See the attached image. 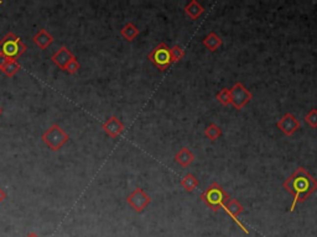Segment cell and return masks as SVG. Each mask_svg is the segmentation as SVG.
I'll list each match as a JSON object with an SVG mask.
<instances>
[{
	"label": "cell",
	"mask_w": 317,
	"mask_h": 237,
	"mask_svg": "<svg viewBox=\"0 0 317 237\" xmlns=\"http://www.w3.org/2000/svg\"><path fill=\"white\" fill-rule=\"evenodd\" d=\"M283 187L293 198L290 206V211L293 213L297 204L306 201L309 196L317 191V180L304 167H299L283 183Z\"/></svg>",
	"instance_id": "obj_1"
},
{
	"label": "cell",
	"mask_w": 317,
	"mask_h": 237,
	"mask_svg": "<svg viewBox=\"0 0 317 237\" xmlns=\"http://www.w3.org/2000/svg\"><path fill=\"white\" fill-rule=\"evenodd\" d=\"M26 50V44L13 32H8L0 40V55L10 61H18Z\"/></svg>",
	"instance_id": "obj_2"
},
{
	"label": "cell",
	"mask_w": 317,
	"mask_h": 237,
	"mask_svg": "<svg viewBox=\"0 0 317 237\" xmlns=\"http://www.w3.org/2000/svg\"><path fill=\"white\" fill-rule=\"evenodd\" d=\"M231 196L220 187L218 183H212L210 187L201 194V200L208 206L212 211L217 213L219 209H223L224 204L229 200Z\"/></svg>",
	"instance_id": "obj_3"
},
{
	"label": "cell",
	"mask_w": 317,
	"mask_h": 237,
	"mask_svg": "<svg viewBox=\"0 0 317 237\" xmlns=\"http://www.w3.org/2000/svg\"><path fill=\"white\" fill-rule=\"evenodd\" d=\"M70 140V136L62 130L58 125L53 124L50 126V129L45 131L42 135V141L45 144L48 145V147H50V150L52 151H58L60 149H62L63 145Z\"/></svg>",
	"instance_id": "obj_4"
},
{
	"label": "cell",
	"mask_w": 317,
	"mask_h": 237,
	"mask_svg": "<svg viewBox=\"0 0 317 237\" xmlns=\"http://www.w3.org/2000/svg\"><path fill=\"white\" fill-rule=\"evenodd\" d=\"M147 58L159 70L168 69L171 65V63H172L171 62L170 47L166 43H164V42H161L155 48H152L151 52L147 55Z\"/></svg>",
	"instance_id": "obj_5"
},
{
	"label": "cell",
	"mask_w": 317,
	"mask_h": 237,
	"mask_svg": "<svg viewBox=\"0 0 317 237\" xmlns=\"http://www.w3.org/2000/svg\"><path fill=\"white\" fill-rule=\"evenodd\" d=\"M231 91V104L233 105L234 109L242 110L250 100L253 99L252 93L241 83L237 82L232 89H229Z\"/></svg>",
	"instance_id": "obj_6"
},
{
	"label": "cell",
	"mask_w": 317,
	"mask_h": 237,
	"mask_svg": "<svg viewBox=\"0 0 317 237\" xmlns=\"http://www.w3.org/2000/svg\"><path fill=\"white\" fill-rule=\"evenodd\" d=\"M126 203L137 213H143L147 208V205L151 203V198L146 192H144V189L135 188L126 198Z\"/></svg>",
	"instance_id": "obj_7"
},
{
	"label": "cell",
	"mask_w": 317,
	"mask_h": 237,
	"mask_svg": "<svg viewBox=\"0 0 317 237\" xmlns=\"http://www.w3.org/2000/svg\"><path fill=\"white\" fill-rule=\"evenodd\" d=\"M223 210L227 213V215H228V216L231 217V219L233 220V221L236 222V224L238 225V226L241 227L244 232H245V234H249V231L246 230V227L244 226V225L242 224L241 220L238 219L239 215H241L242 213L244 211V208H243V205H242V204L237 200V199L229 198V200L224 204V206H223Z\"/></svg>",
	"instance_id": "obj_8"
},
{
	"label": "cell",
	"mask_w": 317,
	"mask_h": 237,
	"mask_svg": "<svg viewBox=\"0 0 317 237\" xmlns=\"http://www.w3.org/2000/svg\"><path fill=\"white\" fill-rule=\"evenodd\" d=\"M276 126H278V129L284 133V135L293 136V133L299 130L301 124H300V121L297 120L295 115L290 114V112H286V114L281 117L280 120L276 123Z\"/></svg>",
	"instance_id": "obj_9"
},
{
	"label": "cell",
	"mask_w": 317,
	"mask_h": 237,
	"mask_svg": "<svg viewBox=\"0 0 317 237\" xmlns=\"http://www.w3.org/2000/svg\"><path fill=\"white\" fill-rule=\"evenodd\" d=\"M73 58V53L66 46H62L60 47V50H57L53 53L52 57H51V61H52L61 70H66V67L70 65V62H71Z\"/></svg>",
	"instance_id": "obj_10"
},
{
	"label": "cell",
	"mask_w": 317,
	"mask_h": 237,
	"mask_svg": "<svg viewBox=\"0 0 317 237\" xmlns=\"http://www.w3.org/2000/svg\"><path fill=\"white\" fill-rule=\"evenodd\" d=\"M102 128L108 136H110L112 138H116L124 131V124L122 123L117 116H110L109 119L103 124Z\"/></svg>",
	"instance_id": "obj_11"
},
{
	"label": "cell",
	"mask_w": 317,
	"mask_h": 237,
	"mask_svg": "<svg viewBox=\"0 0 317 237\" xmlns=\"http://www.w3.org/2000/svg\"><path fill=\"white\" fill-rule=\"evenodd\" d=\"M32 41L35 42L37 47H39L40 50H46L49 46L53 42V37L49 34L48 31L45 29L40 30L36 35L34 36Z\"/></svg>",
	"instance_id": "obj_12"
},
{
	"label": "cell",
	"mask_w": 317,
	"mask_h": 237,
	"mask_svg": "<svg viewBox=\"0 0 317 237\" xmlns=\"http://www.w3.org/2000/svg\"><path fill=\"white\" fill-rule=\"evenodd\" d=\"M195 154L190 151L187 147H182L177 153L175 154V161L180 164L181 167H189L190 164L195 161Z\"/></svg>",
	"instance_id": "obj_13"
},
{
	"label": "cell",
	"mask_w": 317,
	"mask_h": 237,
	"mask_svg": "<svg viewBox=\"0 0 317 237\" xmlns=\"http://www.w3.org/2000/svg\"><path fill=\"white\" fill-rule=\"evenodd\" d=\"M205 13V8L197 1V0H191L186 6H185V14L192 20H197L202 14Z\"/></svg>",
	"instance_id": "obj_14"
},
{
	"label": "cell",
	"mask_w": 317,
	"mask_h": 237,
	"mask_svg": "<svg viewBox=\"0 0 317 237\" xmlns=\"http://www.w3.org/2000/svg\"><path fill=\"white\" fill-rule=\"evenodd\" d=\"M203 46L207 47L208 50L212 51V52H215V51H217L222 46V40H220V37L216 32H210L203 39Z\"/></svg>",
	"instance_id": "obj_15"
},
{
	"label": "cell",
	"mask_w": 317,
	"mask_h": 237,
	"mask_svg": "<svg viewBox=\"0 0 317 237\" xmlns=\"http://www.w3.org/2000/svg\"><path fill=\"white\" fill-rule=\"evenodd\" d=\"M139 34L140 30L131 22H128L126 25H124L123 29L121 30V35L126 41H133V40H135L139 36Z\"/></svg>",
	"instance_id": "obj_16"
},
{
	"label": "cell",
	"mask_w": 317,
	"mask_h": 237,
	"mask_svg": "<svg viewBox=\"0 0 317 237\" xmlns=\"http://www.w3.org/2000/svg\"><path fill=\"white\" fill-rule=\"evenodd\" d=\"M180 184H181V187L184 188L185 191L189 192V193H191V192H194L195 189L198 187V179H197V178L195 177L192 173H187V174L185 175L182 179H181Z\"/></svg>",
	"instance_id": "obj_17"
},
{
	"label": "cell",
	"mask_w": 317,
	"mask_h": 237,
	"mask_svg": "<svg viewBox=\"0 0 317 237\" xmlns=\"http://www.w3.org/2000/svg\"><path fill=\"white\" fill-rule=\"evenodd\" d=\"M203 133H205L206 137L210 138L211 141H216V140H218V138H219L220 136H222V130L219 129V126L212 123L205 129Z\"/></svg>",
	"instance_id": "obj_18"
},
{
	"label": "cell",
	"mask_w": 317,
	"mask_h": 237,
	"mask_svg": "<svg viewBox=\"0 0 317 237\" xmlns=\"http://www.w3.org/2000/svg\"><path fill=\"white\" fill-rule=\"evenodd\" d=\"M20 69H21V65H19L18 61H8V63L4 65V68L1 70H3L4 73H5L8 77H14Z\"/></svg>",
	"instance_id": "obj_19"
},
{
	"label": "cell",
	"mask_w": 317,
	"mask_h": 237,
	"mask_svg": "<svg viewBox=\"0 0 317 237\" xmlns=\"http://www.w3.org/2000/svg\"><path fill=\"white\" fill-rule=\"evenodd\" d=\"M216 99L218 100L219 104L224 105V107L231 104V91H229V89L227 88L220 89V90L217 93V95H216Z\"/></svg>",
	"instance_id": "obj_20"
},
{
	"label": "cell",
	"mask_w": 317,
	"mask_h": 237,
	"mask_svg": "<svg viewBox=\"0 0 317 237\" xmlns=\"http://www.w3.org/2000/svg\"><path fill=\"white\" fill-rule=\"evenodd\" d=\"M170 55H171V62L177 63L185 57V51L181 46H178V44H175V46L171 47V48H170Z\"/></svg>",
	"instance_id": "obj_21"
},
{
	"label": "cell",
	"mask_w": 317,
	"mask_h": 237,
	"mask_svg": "<svg viewBox=\"0 0 317 237\" xmlns=\"http://www.w3.org/2000/svg\"><path fill=\"white\" fill-rule=\"evenodd\" d=\"M305 121L312 129H317V109H312L305 115Z\"/></svg>",
	"instance_id": "obj_22"
},
{
	"label": "cell",
	"mask_w": 317,
	"mask_h": 237,
	"mask_svg": "<svg viewBox=\"0 0 317 237\" xmlns=\"http://www.w3.org/2000/svg\"><path fill=\"white\" fill-rule=\"evenodd\" d=\"M79 68H81V65L78 63L77 58L74 57L73 60H72L71 62H70V65H67V67H66V72H67L69 74H74V73H77V72H78Z\"/></svg>",
	"instance_id": "obj_23"
},
{
	"label": "cell",
	"mask_w": 317,
	"mask_h": 237,
	"mask_svg": "<svg viewBox=\"0 0 317 237\" xmlns=\"http://www.w3.org/2000/svg\"><path fill=\"white\" fill-rule=\"evenodd\" d=\"M8 61H10V60H8V58H5L4 56L0 55V69H3L4 65H5L6 63H8Z\"/></svg>",
	"instance_id": "obj_24"
},
{
	"label": "cell",
	"mask_w": 317,
	"mask_h": 237,
	"mask_svg": "<svg viewBox=\"0 0 317 237\" xmlns=\"http://www.w3.org/2000/svg\"><path fill=\"white\" fill-rule=\"evenodd\" d=\"M5 199H6V193L1 189V188H0V203H3Z\"/></svg>",
	"instance_id": "obj_25"
},
{
	"label": "cell",
	"mask_w": 317,
	"mask_h": 237,
	"mask_svg": "<svg viewBox=\"0 0 317 237\" xmlns=\"http://www.w3.org/2000/svg\"><path fill=\"white\" fill-rule=\"evenodd\" d=\"M26 237H40V236L37 234H35V232H30V234L26 235Z\"/></svg>",
	"instance_id": "obj_26"
},
{
	"label": "cell",
	"mask_w": 317,
	"mask_h": 237,
	"mask_svg": "<svg viewBox=\"0 0 317 237\" xmlns=\"http://www.w3.org/2000/svg\"><path fill=\"white\" fill-rule=\"evenodd\" d=\"M1 112H3V109H1V107H0V115H1Z\"/></svg>",
	"instance_id": "obj_27"
},
{
	"label": "cell",
	"mask_w": 317,
	"mask_h": 237,
	"mask_svg": "<svg viewBox=\"0 0 317 237\" xmlns=\"http://www.w3.org/2000/svg\"><path fill=\"white\" fill-rule=\"evenodd\" d=\"M1 4H3V1H0V5H1Z\"/></svg>",
	"instance_id": "obj_28"
}]
</instances>
